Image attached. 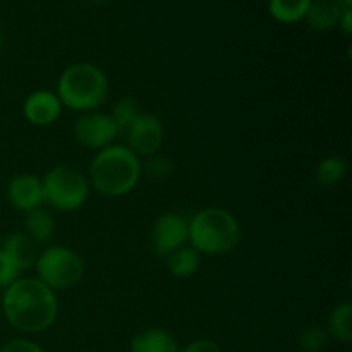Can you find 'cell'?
Masks as SVG:
<instances>
[{
	"label": "cell",
	"instance_id": "obj_29",
	"mask_svg": "<svg viewBox=\"0 0 352 352\" xmlns=\"http://www.w3.org/2000/svg\"><path fill=\"white\" fill-rule=\"evenodd\" d=\"M0 47H2V34H0Z\"/></svg>",
	"mask_w": 352,
	"mask_h": 352
},
{
	"label": "cell",
	"instance_id": "obj_24",
	"mask_svg": "<svg viewBox=\"0 0 352 352\" xmlns=\"http://www.w3.org/2000/svg\"><path fill=\"white\" fill-rule=\"evenodd\" d=\"M0 352H45L38 344L31 342V340L24 339H16L7 342L6 346H2Z\"/></svg>",
	"mask_w": 352,
	"mask_h": 352
},
{
	"label": "cell",
	"instance_id": "obj_16",
	"mask_svg": "<svg viewBox=\"0 0 352 352\" xmlns=\"http://www.w3.org/2000/svg\"><path fill=\"white\" fill-rule=\"evenodd\" d=\"M24 227H26L28 236H30L34 243H47V241H50V237L54 236V215H52L48 210L36 208L33 210V212L28 213Z\"/></svg>",
	"mask_w": 352,
	"mask_h": 352
},
{
	"label": "cell",
	"instance_id": "obj_25",
	"mask_svg": "<svg viewBox=\"0 0 352 352\" xmlns=\"http://www.w3.org/2000/svg\"><path fill=\"white\" fill-rule=\"evenodd\" d=\"M181 352H222V349H220V346L215 340L199 339L192 340V342L188 344Z\"/></svg>",
	"mask_w": 352,
	"mask_h": 352
},
{
	"label": "cell",
	"instance_id": "obj_15",
	"mask_svg": "<svg viewBox=\"0 0 352 352\" xmlns=\"http://www.w3.org/2000/svg\"><path fill=\"white\" fill-rule=\"evenodd\" d=\"M167 267L175 278L192 277L199 268L198 251L195 248L182 246L181 250L174 251L170 256H167Z\"/></svg>",
	"mask_w": 352,
	"mask_h": 352
},
{
	"label": "cell",
	"instance_id": "obj_8",
	"mask_svg": "<svg viewBox=\"0 0 352 352\" xmlns=\"http://www.w3.org/2000/svg\"><path fill=\"white\" fill-rule=\"evenodd\" d=\"M116 124L105 113H86L74 124V138L79 144L91 150H103L117 138Z\"/></svg>",
	"mask_w": 352,
	"mask_h": 352
},
{
	"label": "cell",
	"instance_id": "obj_26",
	"mask_svg": "<svg viewBox=\"0 0 352 352\" xmlns=\"http://www.w3.org/2000/svg\"><path fill=\"white\" fill-rule=\"evenodd\" d=\"M339 26L342 28L344 33L351 34V31H352V9L351 7H346V10H344L342 17H340V21H339Z\"/></svg>",
	"mask_w": 352,
	"mask_h": 352
},
{
	"label": "cell",
	"instance_id": "obj_12",
	"mask_svg": "<svg viewBox=\"0 0 352 352\" xmlns=\"http://www.w3.org/2000/svg\"><path fill=\"white\" fill-rule=\"evenodd\" d=\"M346 7L339 0H311L305 21L311 30L329 31L339 24Z\"/></svg>",
	"mask_w": 352,
	"mask_h": 352
},
{
	"label": "cell",
	"instance_id": "obj_19",
	"mask_svg": "<svg viewBox=\"0 0 352 352\" xmlns=\"http://www.w3.org/2000/svg\"><path fill=\"white\" fill-rule=\"evenodd\" d=\"M138 117H140V105L133 96H124L122 100H119L113 105L112 113H110V119L116 124L119 134H124V136L129 131V127L136 122Z\"/></svg>",
	"mask_w": 352,
	"mask_h": 352
},
{
	"label": "cell",
	"instance_id": "obj_13",
	"mask_svg": "<svg viewBox=\"0 0 352 352\" xmlns=\"http://www.w3.org/2000/svg\"><path fill=\"white\" fill-rule=\"evenodd\" d=\"M2 251L19 270H28V268L34 267L38 256H40L36 246H34V241L23 232L9 234L2 243Z\"/></svg>",
	"mask_w": 352,
	"mask_h": 352
},
{
	"label": "cell",
	"instance_id": "obj_5",
	"mask_svg": "<svg viewBox=\"0 0 352 352\" xmlns=\"http://www.w3.org/2000/svg\"><path fill=\"white\" fill-rule=\"evenodd\" d=\"M43 201L58 212H74L81 208L89 195V184L76 168L60 165L48 172L41 181Z\"/></svg>",
	"mask_w": 352,
	"mask_h": 352
},
{
	"label": "cell",
	"instance_id": "obj_22",
	"mask_svg": "<svg viewBox=\"0 0 352 352\" xmlns=\"http://www.w3.org/2000/svg\"><path fill=\"white\" fill-rule=\"evenodd\" d=\"M19 268L10 261V258L0 250V287H9L10 284L17 280Z\"/></svg>",
	"mask_w": 352,
	"mask_h": 352
},
{
	"label": "cell",
	"instance_id": "obj_27",
	"mask_svg": "<svg viewBox=\"0 0 352 352\" xmlns=\"http://www.w3.org/2000/svg\"><path fill=\"white\" fill-rule=\"evenodd\" d=\"M340 3H344V6H347V7H351V3H352V0H339Z\"/></svg>",
	"mask_w": 352,
	"mask_h": 352
},
{
	"label": "cell",
	"instance_id": "obj_9",
	"mask_svg": "<svg viewBox=\"0 0 352 352\" xmlns=\"http://www.w3.org/2000/svg\"><path fill=\"white\" fill-rule=\"evenodd\" d=\"M129 150L141 155H155L164 143V126L153 113H140L126 133Z\"/></svg>",
	"mask_w": 352,
	"mask_h": 352
},
{
	"label": "cell",
	"instance_id": "obj_7",
	"mask_svg": "<svg viewBox=\"0 0 352 352\" xmlns=\"http://www.w3.org/2000/svg\"><path fill=\"white\" fill-rule=\"evenodd\" d=\"M188 239V222L177 213H164L155 220L151 229V248L157 256H170L174 251L181 250Z\"/></svg>",
	"mask_w": 352,
	"mask_h": 352
},
{
	"label": "cell",
	"instance_id": "obj_21",
	"mask_svg": "<svg viewBox=\"0 0 352 352\" xmlns=\"http://www.w3.org/2000/svg\"><path fill=\"white\" fill-rule=\"evenodd\" d=\"M329 342V333L322 327H308L301 332L298 346L302 352H320Z\"/></svg>",
	"mask_w": 352,
	"mask_h": 352
},
{
	"label": "cell",
	"instance_id": "obj_14",
	"mask_svg": "<svg viewBox=\"0 0 352 352\" xmlns=\"http://www.w3.org/2000/svg\"><path fill=\"white\" fill-rule=\"evenodd\" d=\"M131 352H179L174 337L164 329H148L131 340Z\"/></svg>",
	"mask_w": 352,
	"mask_h": 352
},
{
	"label": "cell",
	"instance_id": "obj_11",
	"mask_svg": "<svg viewBox=\"0 0 352 352\" xmlns=\"http://www.w3.org/2000/svg\"><path fill=\"white\" fill-rule=\"evenodd\" d=\"M60 100L57 95L50 91H40L31 93L24 102V116L34 126H48V124L55 122L60 116Z\"/></svg>",
	"mask_w": 352,
	"mask_h": 352
},
{
	"label": "cell",
	"instance_id": "obj_28",
	"mask_svg": "<svg viewBox=\"0 0 352 352\" xmlns=\"http://www.w3.org/2000/svg\"><path fill=\"white\" fill-rule=\"evenodd\" d=\"M91 3H103V2H109V0H88Z\"/></svg>",
	"mask_w": 352,
	"mask_h": 352
},
{
	"label": "cell",
	"instance_id": "obj_18",
	"mask_svg": "<svg viewBox=\"0 0 352 352\" xmlns=\"http://www.w3.org/2000/svg\"><path fill=\"white\" fill-rule=\"evenodd\" d=\"M351 316H352V306L351 302H342L337 306L332 311L329 318V333L333 339L340 340V342H351L352 339V329H351Z\"/></svg>",
	"mask_w": 352,
	"mask_h": 352
},
{
	"label": "cell",
	"instance_id": "obj_3",
	"mask_svg": "<svg viewBox=\"0 0 352 352\" xmlns=\"http://www.w3.org/2000/svg\"><path fill=\"white\" fill-rule=\"evenodd\" d=\"M109 96L105 72L93 64L79 62L62 72L57 85V98L76 112H88L102 105Z\"/></svg>",
	"mask_w": 352,
	"mask_h": 352
},
{
	"label": "cell",
	"instance_id": "obj_1",
	"mask_svg": "<svg viewBox=\"0 0 352 352\" xmlns=\"http://www.w3.org/2000/svg\"><path fill=\"white\" fill-rule=\"evenodd\" d=\"M7 322L19 332L36 333L55 322L57 299L38 278H21L6 289L2 299Z\"/></svg>",
	"mask_w": 352,
	"mask_h": 352
},
{
	"label": "cell",
	"instance_id": "obj_17",
	"mask_svg": "<svg viewBox=\"0 0 352 352\" xmlns=\"http://www.w3.org/2000/svg\"><path fill=\"white\" fill-rule=\"evenodd\" d=\"M311 0H270L268 10L278 23L294 24L305 19Z\"/></svg>",
	"mask_w": 352,
	"mask_h": 352
},
{
	"label": "cell",
	"instance_id": "obj_2",
	"mask_svg": "<svg viewBox=\"0 0 352 352\" xmlns=\"http://www.w3.org/2000/svg\"><path fill=\"white\" fill-rule=\"evenodd\" d=\"M93 188L105 196H124L133 191L141 175L136 153L127 146H107L93 160Z\"/></svg>",
	"mask_w": 352,
	"mask_h": 352
},
{
	"label": "cell",
	"instance_id": "obj_10",
	"mask_svg": "<svg viewBox=\"0 0 352 352\" xmlns=\"http://www.w3.org/2000/svg\"><path fill=\"white\" fill-rule=\"evenodd\" d=\"M7 196L12 206L21 212H33L40 208L43 203V192H41V181H38L31 174H19L12 177L7 188Z\"/></svg>",
	"mask_w": 352,
	"mask_h": 352
},
{
	"label": "cell",
	"instance_id": "obj_4",
	"mask_svg": "<svg viewBox=\"0 0 352 352\" xmlns=\"http://www.w3.org/2000/svg\"><path fill=\"white\" fill-rule=\"evenodd\" d=\"M189 241L196 251L206 254H223L239 244L241 229L234 215L222 208H206L188 223Z\"/></svg>",
	"mask_w": 352,
	"mask_h": 352
},
{
	"label": "cell",
	"instance_id": "obj_20",
	"mask_svg": "<svg viewBox=\"0 0 352 352\" xmlns=\"http://www.w3.org/2000/svg\"><path fill=\"white\" fill-rule=\"evenodd\" d=\"M347 172L346 160L342 157H329L320 162L316 170V181L322 186H333L344 179Z\"/></svg>",
	"mask_w": 352,
	"mask_h": 352
},
{
	"label": "cell",
	"instance_id": "obj_6",
	"mask_svg": "<svg viewBox=\"0 0 352 352\" xmlns=\"http://www.w3.org/2000/svg\"><path fill=\"white\" fill-rule=\"evenodd\" d=\"M38 280L47 285L48 289H71L82 278L85 265L69 248L54 246L45 250L36 260Z\"/></svg>",
	"mask_w": 352,
	"mask_h": 352
},
{
	"label": "cell",
	"instance_id": "obj_23",
	"mask_svg": "<svg viewBox=\"0 0 352 352\" xmlns=\"http://www.w3.org/2000/svg\"><path fill=\"white\" fill-rule=\"evenodd\" d=\"M172 170L170 162L165 157H155L150 162H146V174L151 179H165Z\"/></svg>",
	"mask_w": 352,
	"mask_h": 352
}]
</instances>
